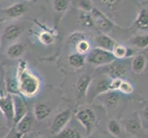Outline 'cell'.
<instances>
[{
	"instance_id": "obj_27",
	"label": "cell",
	"mask_w": 148,
	"mask_h": 138,
	"mask_svg": "<svg viewBox=\"0 0 148 138\" xmlns=\"http://www.w3.org/2000/svg\"><path fill=\"white\" fill-rule=\"evenodd\" d=\"M75 50H76V53L84 54V55L88 54L90 52V50L92 49V48H91L90 43L86 39L80 40L79 42H77L75 44Z\"/></svg>"
},
{
	"instance_id": "obj_35",
	"label": "cell",
	"mask_w": 148,
	"mask_h": 138,
	"mask_svg": "<svg viewBox=\"0 0 148 138\" xmlns=\"http://www.w3.org/2000/svg\"><path fill=\"white\" fill-rule=\"evenodd\" d=\"M24 135H22L21 133L18 132L16 129L13 128L10 131H8V134L5 135V137H3V138H22Z\"/></svg>"
},
{
	"instance_id": "obj_42",
	"label": "cell",
	"mask_w": 148,
	"mask_h": 138,
	"mask_svg": "<svg viewBox=\"0 0 148 138\" xmlns=\"http://www.w3.org/2000/svg\"><path fill=\"white\" fill-rule=\"evenodd\" d=\"M110 138H116V137H113V136H110Z\"/></svg>"
},
{
	"instance_id": "obj_10",
	"label": "cell",
	"mask_w": 148,
	"mask_h": 138,
	"mask_svg": "<svg viewBox=\"0 0 148 138\" xmlns=\"http://www.w3.org/2000/svg\"><path fill=\"white\" fill-rule=\"evenodd\" d=\"M0 113L8 122H13L14 118V105L12 94L0 96Z\"/></svg>"
},
{
	"instance_id": "obj_12",
	"label": "cell",
	"mask_w": 148,
	"mask_h": 138,
	"mask_svg": "<svg viewBox=\"0 0 148 138\" xmlns=\"http://www.w3.org/2000/svg\"><path fill=\"white\" fill-rule=\"evenodd\" d=\"M23 33V27H21L20 25L12 23L9 24L5 28L2 37L6 42H10V43H15L16 40L18 39L21 34Z\"/></svg>"
},
{
	"instance_id": "obj_8",
	"label": "cell",
	"mask_w": 148,
	"mask_h": 138,
	"mask_svg": "<svg viewBox=\"0 0 148 138\" xmlns=\"http://www.w3.org/2000/svg\"><path fill=\"white\" fill-rule=\"evenodd\" d=\"M71 117H72V110H71V108L65 109L60 111L58 114H56V116L53 120L52 125H51L52 135H55L59 132L62 131L64 127L67 126L68 122L71 120Z\"/></svg>"
},
{
	"instance_id": "obj_16",
	"label": "cell",
	"mask_w": 148,
	"mask_h": 138,
	"mask_svg": "<svg viewBox=\"0 0 148 138\" xmlns=\"http://www.w3.org/2000/svg\"><path fill=\"white\" fill-rule=\"evenodd\" d=\"M147 66V58L145 54H136L132 56L131 63L132 71L135 75H142Z\"/></svg>"
},
{
	"instance_id": "obj_38",
	"label": "cell",
	"mask_w": 148,
	"mask_h": 138,
	"mask_svg": "<svg viewBox=\"0 0 148 138\" xmlns=\"http://www.w3.org/2000/svg\"><path fill=\"white\" fill-rule=\"evenodd\" d=\"M89 138H102V137H100L99 135H93V136H91Z\"/></svg>"
},
{
	"instance_id": "obj_21",
	"label": "cell",
	"mask_w": 148,
	"mask_h": 138,
	"mask_svg": "<svg viewBox=\"0 0 148 138\" xmlns=\"http://www.w3.org/2000/svg\"><path fill=\"white\" fill-rule=\"evenodd\" d=\"M129 43L138 50H144L148 48V34L135 35L129 40Z\"/></svg>"
},
{
	"instance_id": "obj_43",
	"label": "cell",
	"mask_w": 148,
	"mask_h": 138,
	"mask_svg": "<svg viewBox=\"0 0 148 138\" xmlns=\"http://www.w3.org/2000/svg\"><path fill=\"white\" fill-rule=\"evenodd\" d=\"M26 1H32V0H26Z\"/></svg>"
},
{
	"instance_id": "obj_22",
	"label": "cell",
	"mask_w": 148,
	"mask_h": 138,
	"mask_svg": "<svg viewBox=\"0 0 148 138\" xmlns=\"http://www.w3.org/2000/svg\"><path fill=\"white\" fill-rule=\"evenodd\" d=\"M53 138H83V135L75 127L66 126L58 134L53 135Z\"/></svg>"
},
{
	"instance_id": "obj_17",
	"label": "cell",
	"mask_w": 148,
	"mask_h": 138,
	"mask_svg": "<svg viewBox=\"0 0 148 138\" xmlns=\"http://www.w3.org/2000/svg\"><path fill=\"white\" fill-rule=\"evenodd\" d=\"M111 53L113 54L114 57L116 59H119V60H124L127 58H131L137 54L135 49L129 47V46H126L124 44H121V43H117Z\"/></svg>"
},
{
	"instance_id": "obj_33",
	"label": "cell",
	"mask_w": 148,
	"mask_h": 138,
	"mask_svg": "<svg viewBox=\"0 0 148 138\" xmlns=\"http://www.w3.org/2000/svg\"><path fill=\"white\" fill-rule=\"evenodd\" d=\"M94 5L92 0H78V8L86 12H90L93 9Z\"/></svg>"
},
{
	"instance_id": "obj_15",
	"label": "cell",
	"mask_w": 148,
	"mask_h": 138,
	"mask_svg": "<svg viewBox=\"0 0 148 138\" xmlns=\"http://www.w3.org/2000/svg\"><path fill=\"white\" fill-rule=\"evenodd\" d=\"M26 10H27L26 6H25L23 3L18 2V3H15L8 8H3L2 12L7 18L18 19L20 17H22L23 15L26 13Z\"/></svg>"
},
{
	"instance_id": "obj_41",
	"label": "cell",
	"mask_w": 148,
	"mask_h": 138,
	"mask_svg": "<svg viewBox=\"0 0 148 138\" xmlns=\"http://www.w3.org/2000/svg\"><path fill=\"white\" fill-rule=\"evenodd\" d=\"M3 1H6V0H0V2H3Z\"/></svg>"
},
{
	"instance_id": "obj_13",
	"label": "cell",
	"mask_w": 148,
	"mask_h": 138,
	"mask_svg": "<svg viewBox=\"0 0 148 138\" xmlns=\"http://www.w3.org/2000/svg\"><path fill=\"white\" fill-rule=\"evenodd\" d=\"M95 43H96V47L101 48L106 51H110L112 52V50L115 47V45L118 43L116 41L110 37L109 34L106 33H99L95 36Z\"/></svg>"
},
{
	"instance_id": "obj_30",
	"label": "cell",
	"mask_w": 148,
	"mask_h": 138,
	"mask_svg": "<svg viewBox=\"0 0 148 138\" xmlns=\"http://www.w3.org/2000/svg\"><path fill=\"white\" fill-rule=\"evenodd\" d=\"M118 91L121 94H123V95H131V94L134 93V85H132V83L130 82V81L126 80V79H122Z\"/></svg>"
},
{
	"instance_id": "obj_29",
	"label": "cell",
	"mask_w": 148,
	"mask_h": 138,
	"mask_svg": "<svg viewBox=\"0 0 148 138\" xmlns=\"http://www.w3.org/2000/svg\"><path fill=\"white\" fill-rule=\"evenodd\" d=\"M38 40L43 45H51L54 43V35L52 32L43 30L38 35Z\"/></svg>"
},
{
	"instance_id": "obj_24",
	"label": "cell",
	"mask_w": 148,
	"mask_h": 138,
	"mask_svg": "<svg viewBox=\"0 0 148 138\" xmlns=\"http://www.w3.org/2000/svg\"><path fill=\"white\" fill-rule=\"evenodd\" d=\"M134 26L140 30H148V9L142 8L134 21Z\"/></svg>"
},
{
	"instance_id": "obj_5",
	"label": "cell",
	"mask_w": 148,
	"mask_h": 138,
	"mask_svg": "<svg viewBox=\"0 0 148 138\" xmlns=\"http://www.w3.org/2000/svg\"><path fill=\"white\" fill-rule=\"evenodd\" d=\"M75 118L85 128L86 135L90 136L98 122V118H97V114L94 110L89 107L80 108L75 112Z\"/></svg>"
},
{
	"instance_id": "obj_14",
	"label": "cell",
	"mask_w": 148,
	"mask_h": 138,
	"mask_svg": "<svg viewBox=\"0 0 148 138\" xmlns=\"http://www.w3.org/2000/svg\"><path fill=\"white\" fill-rule=\"evenodd\" d=\"M93 78L90 75L85 74L81 76L80 78L77 79V81L75 84V91L77 97L80 98H86V92H88V87L92 81Z\"/></svg>"
},
{
	"instance_id": "obj_31",
	"label": "cell",
	"mask_w": 148,
	"mask_h": 138,
	"mask_svg": "<svg viewBox=\"0 0 148 138\" xmlns=\"http://www.w3.org/2000/svg\"><path fill=\"white\" fill-rule=\"evenodd\" d=\"M70 6V0H53V9L58 13L65 12Z\"/></svg>"
},
{
	"instance_id": "obj_28",
	"label": "cell",
	"mask_w": 148,
	"mask_h": 138,
	"mask_svg": "<svg viewBox=\"0 0 148 138\" xmlns=\"http://www.w3.org/2000/svg\"><path fill=\"white\" fill-rule=\"evenodd\" d=\"M98 2L104 9L108 11H113L121 4L122 0H98Z\"/></svg>"
},
{
	"instance_id": "obj_39",
	"label": "cell",
	"mask_w": 148,
	"mask_h": 138,
	"mask_svg": "<svg viewBox=\"0 0 148 138\" xmlns=\"http://www.w3.org/2000/svg\"><path fill=\"white\" fill-rule=\"evenodd\" d=\"M35 138H48V137H46V136H37V137H35Z\"/></svg>"
},
{
	"instance_id": "obj_7",
	"label": "cell",
	"mask_w": 148,
	"mask_h": 138,
	"mask_svg": "<svg viewBox=\"0 0 148 138\" xmlns=\"http://www.w3.org/2000/svg\"><path fill=\"white\" fill-rule=\"evenodd\" d=\"M91 16L93 18L95 27L98 29L101 33L108 34L113 30L115 25L110 19V18L107 15L98 8H93V9L90 11Z\"/></svg>"
},
{
	"instance_id": "obj_25",
	"label": "cell",
	"mask_w": 148,
	"mask_h": 138,
	"mask_svg": "<svg viewBox=\"0 0 148 138\" xmlns=\"http://www.w3.org/2000/svg\"><path fill=\"white\" fill-rule=\"evenodd\" d=\"M77 20L81 26H83L84 28L86 29L95 28V23L90 12H86L83 11V10H79L77 14Z\"/></svg>"
},
{
	"instance_id": "obj_37",
	"label": "cell",
	"mask_w": 148,
	"mask_h": 138,
	"mask_svg": "<svg viewBox=\"0 0 148 138\" xmlns=\"http://www.w3.org/2000/svg\"><path fill=\"white\" fill-rule=\"evenodd\" d=\"M5 121H6V119H5L3 115L0 113V130L5 129Z\"/></svg>"
},
{
	"instance_id": "obj_23",
	"label": "cell",
	"mask_w": 148,
	"mask_h": 138,
	"mask_svg": "<svg viewBox=\"0 0 148 138\" xmlns=\"http://www.w3.org/2000/svg\"><path fill=\"white\" fill-rule=\"evenodd\" d=\"M67 61H68V64L72 66L73 68L79 69V68H82L86 65V57L84 54H81L78 53H74V54H71L68 56Z\"/></svg>"
},
{
	"instance_id": "obj_6",
	"label": "cell",
	"mask_w": 148,
	"mask_h": 138,
	"mask_svg": "<svg viewBox=\"0 0 148 138\" xmlns=\"http://www.w3.org/2000/svg\"><path fill=\"white\" fill-rule=\"evenodd\" d=\"M125 60V59H124ZM124 60H119L116 59L110 64L107 65L105 66L99 67V69L102 71V74L109 76L110 78H121L124 79L129 73L128 65Z\"/></svg>"
},
{
	"instance_id": "obj_34",
	"label": "cell",
	"mask_w": 148,
	"mask_h": 138,
	"mask_svg": "<svg viewBox=\"0 0 148 138\" xmlns=\"http://www.w3.org/2000/svg\"><path fill=\"white\" fill-rule=\"evenodd\" d=\"M82 39H86L85 37V34L84 33H80V32H75V33H72L70 35L69 37V42L71 43H76L77 42H79L80 40Z\"/></svg>"
},
{
	"instance_id": "obj_20",
	"label": "cell",
	"mask_w": 148,
	"mask_h": 138,
	"mask_svg": "<svg viewBox=\"0 0 148 138\" xmlns=\"http://www.w3.org/2000/svg\"><path fill=\"white\" fill-rule=\"evenodd\" d=\"M25 52V45L21 43L15 42L7 48V55L10 59H18Z\"/></svg>"
},
{
	"instance_id": "obj_11",
	"label": "cell",
	"mask_w": 148,
	"mask_h": 138,
	"mask_svg": "<svg viewBox=\"0 0 148 138\" xmlns=\"http://www.w3.org/2000/svg\"><path fill=\"white\" fill-rule=\"evenodd\" d=\"M13 105H14V118L13 122L16 124L28 113L27 106L20 94H13Z\"/></svg>"
},
{
	"instance_id": "obj_4",
	"label": "cell",
	"mask_w": 148,
	"mask_h": 138,
	"mask_svg": "<svg viewBox=\"0 0 148 138\" xmlns=\"http://www.w3.org/2000/svg\"><path fill=\"white\" fill-rule=\"evenodd\" d=\"M86 62L90 65L95 67H102L107 65L113 62L116 58L114 57L113 54L110 51H106L99 47H94L90 50V52L86 55Z\"/></svg>"
},
{
	"instance_id": "obj_26",
	"label": "cell",
	"mask_w": 148,
	"mask_h": 138,
	"mask_svg": "<svg viewBox=\"0 0 148 138\" xmlns=\"http://www.w3.org/2000/svg\"><path fill=\"white\" fill-rule=\"evenodd\" d=\"M108 131L113 137H121L122 135V126L121 122L116 119H110L108 122Z\"/></svg>"
},
{
	"instance_id": "obj_32",
	"label": "cell",
	"mask_w": 148,
	"mask_h": 138,
	"mask_svg": "<svg viewBox=\"0 0 148 138\" xmlns=\"http://www.w3.org/2000/svg\"><path fill=\"white\" fill-rule=\"evenodd\" d=\"M139 115H140L143 126H144V128L145 130H147L148 128V101H145L144 107H143L141 111H139Z\"/></svg>"
},
{
	"instance_id": "obj_2",
	"label": "cell",
	"mask_w": 148,
	"mask_h": 138,
	"mask_svg": "<svg viewBox=\"0 0 148 138\" xmlns=\"http://www.w3.org/2000/svg\"><path fill=\"white\" fill-rule=\"evenodd\" d=\"M122 127L126 135L132 138H147V133L143 126L138 111L132 112L122 121Z\"/></svg>"
},
{
	"instance_id": "obj_1",
	"label": "cell",
	"mask_w": 148,
	"mask_h": 138,
	"mask_svg": "<svg viewBox=\"0 0 148 138\" xmlns=\"http://www.w3.org/2000/svg\"><path fill=\"white\" fill-rule=\"evenodd\" d=\"M18 90L20 95L27 98L36 96L40 89V80L28 67L25 61H20L17 70Z\"/></svg>"
},
{
	"instance_id": "obj_9",
	"label": "cell",
	"mask_w": 148,
	"mask_h": 138,
	"mask_svg": "<svg viewBox=\"0 0 148 138\" xmlns=\"http://www.w3.org/2000/svg\"><path fill=\"white\" fill-rule=\"evenodd\" d=\"M102 102V104L108 110H115L119 107L121 102V95L119 91L110 90L106 93L98 97Z\"/></svg>"
},
{
	"instance_id": "obj_19",
	"label": "cell",
	"mask_w": 148,
	"mask_h": 138,
	"mask_svg": "<svg viewBox=\"0 0 148 138\" xmlns=\"http://www.w3.org/2000/svg\"><path fill=\"white\" fill-rule=\"evenodd\" d=\"M52 113V108L44 102H38L34 106L33 116L38 121H43Z\"/></svg>"
},
{
	"instance_id": "obj_44",
	"label": "cell",
	"mask_w": 148,
	"mask_h": 138,
	"mask_svg": "<svg viewBox=\"0 0 148 138\" xmlns=\"http://www.w3.org/2000/svg\"><path fill=\"white\" fill-rule=\"evenodd\" d=\"M22 138H25V135H24V136H23V137H22Z\"/></svg>"
},
{
	"instance_id": "obj_40",
	"label": "cell",
	"mask_w": 148,
	"mask_h": 138,
	"mask_svg": "<svg viewBox=\"0 0 148 138\" xmlns=\"http://www.w3.org/2000/svg\"><path fill=\"white\" fill-rule=\"evenodd\" d=\"M0 47H1V39H0Z\"/></svg>"
},
{
	"instance_id": "obj_3",
	"label": "cell",
	"mask_w": 148,
	"mask_h": 138,
	"mask_svg": "<svg viewBox=\"0 0 148 138\" xmlns=\"http://www.w3.org/2000/svg\"><path fill=\"white\" fill-rule=\"evenodd\" d=\"M110 80L111 78H110L109 76H107L106 75L103 74L99 76L98 78L92 79L86 95V100H88V103L93 102L99 96L110 90Z\"/></svg>"
},
{
	"instance_id": "obj_18",
	"label": "cell",
	"mask_w": 148,
	"mask_h": 138,
	"mask_svg": "<svg viewBox=\"0 0 148 138\" xmlns=\"http://www.w3.org/2000/svg\"><path fill=\"white\" fill-rule=\"evenodd\" d=\"M34 116L30 113H27L18 122L15 124V129L22 135H26L30 131L34 122Z\"/></svg>"
},
{
	"instance_id": "obj_36",
	"label": "cell",
	"mask_w": 148,
	"mask_h": 138,
	"mask_svg": "<svg viewBox=\"0 0 148 138\" xmlns=\"http://www.w3.org/2000/svg\"><path fill=\"white\" fill-rule=\"evenodd\" d=\"M122 79L121 78H113L110 80V90H115V91H118L119 88L121 86Z\"/></svg>"
}]
</instances>
